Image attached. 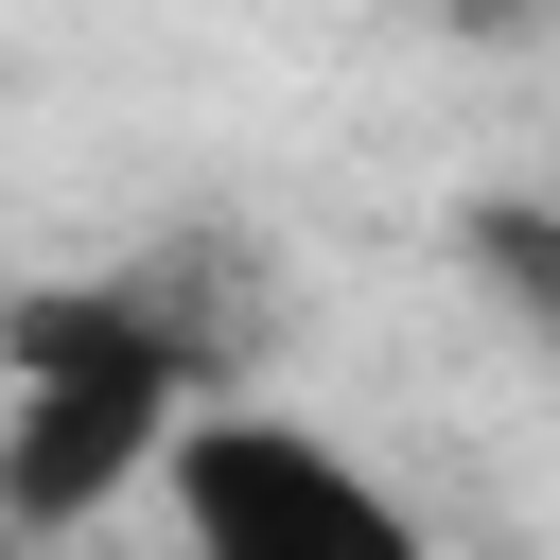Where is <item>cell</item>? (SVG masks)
<instances>
[{"label": "cell", "mask_w": 560, "mask_h": 560, "mask_svg": "<svg viewBox=\"0 0 560 560\" xmlns=\"http://www.w3.org/2000/svg\"><path fill=\"white\" fill-rule=\"evenodd\" d=\"M455 262H472L525 332H560V210H472V228H455Z\"/></svg>", "instance_id": "cell-3"}, {"label": "cell", "mask_w": 560, "mask_h": 560, "mask_svg": "<svg viewBox=\"0 0 560 560\" xmlns=\"http://www.w3.org/2000/svg\"><path fill=\"white\" fill-rule=\"evenodd\" d=\"M192 420V332L140 280H52L0 315V525H105Z\"/></svg>", "instance_id": "cell-1"}, {"label": "cell", "mask_w": 560, "mask_h": 560, "mask_svg": "<svg viewBox=\"0 0 560 560\" xmlns=\"http://www.w3.org/2000/svg\"><path fill=\"white\" fill-rule=\"evenodd\" d=\"M158 508H175V560H438L402 490L280 402H192L158 455Z\"/></svg>", "instance_id": "cell-2"}, {"label": "cell", "mask_w": 560, "mask_h": 560, "mask_svg": "<svg viewBox=\"0 0 560 560\" xmlns=\"http://www.w3.org/2000/svg\"><path fill=\"white\" fill-rule=\"evenodd\" d=\"M438 18H455V35H508V18H525V0H438Z\"/></svg>", "instance_id": "cell-4"}]
</instances>
